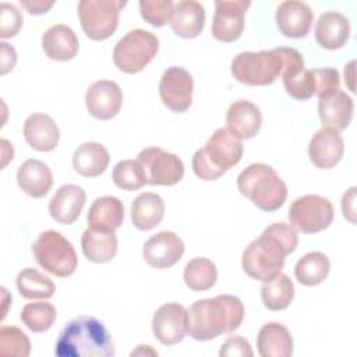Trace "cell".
Returning a JSON list of instances; mask_svg holds the SVG:
<instances>
[{
	"label": "cell",
	"mask_w": 357,
	"mask_h": 357,
	"mask_svg": "<svg viewBox=\"0 0 357 357\" xmlns=\"http://www.w3.org/2000/svg\"><path fill=\"white\" fill-rule=\"evenodd\" d=\"M297 244L298 236L291 225L273 223L244 250L241 266L250 278L265 282L282 272L284 258L297 248Z\"/></svg>",
	"instance_id": "obj_1"
},
{
	"label": "cell",
	"mask_w": 357,
	"mask_h": 357,
	"mask_svg": "<svg viewBox=\"0 0 357 357\" xmlns=\"http://www.w3.org/2000/svg\"><path fill=\"white\" fill-rule=\"evenodd\" d=\"M187 315L190 336L204 342L236 331L243 322L244 307L238 297L219 294L195 301Z\"/></svg>",
	"instance_id": "obj_2"
},
{
	"label": "cell",
	"mask_w": 357,
	"mask_h": 357,
	"mask_svg": "<svg viewBox=\"0 0 357 357\" xmlns=\"http://www.w3.org/2000/svg\"><path fill=\"white\" fill-rule=\"evenodd\" d=\"M57 357H113L114 344L105 325L91 315L68 321L59 333Z\"/></svg>",
	"instance_id": "obj_3"
},
{
	"label": "cell",
	"mask_w": 357,
	"mask_h": 357,
	"mask_svg": "<svg viewBox=\"0 0 357 357\" xmlns=\"http://www.w3.org/2000/svg\"><path fill=\"white\" fill-rule=\"evenodd\" d=\"M243 156V142L227 128H218L204 148L191 160L192 170L201 180H216L236 166Z\"/></svg>",
	"instance_id": "obj_4"
},
{
	"label": "cell",
	"mask_w": 357,
	"mask_h": 357,
	"mask_svg": "<svg viewBox=\"0 0 357 357\" xmlns=\"http://www.w3.org/2000/svg\"><path fill=\"white\" fill-rule=\"evenodd\" d=\"M238 191L265 212L278 211L286 201L287 187L273 167L265 163L247 166L237 177Z\"/></svg>",
	"instance_id": "obj_5"
},
{
	"label": "cell",
	"mask_w": 357,
	"mask_h": 357,
	"mask_svg": "<svg viewBox=\"0 0 357 357\" xmlns=\"http://www.w3.org/2000/svg\"><path fill=\"white\" fill-rule=\"evenodd\" d=\"M284 68L279 47L259 52H241L231 60L233 77L250 86H265L276 81Z\"/></svg>",
	"instance_id": "obj_6"
},
{
	"label": "cell",
	"mask_w": 357,
	"mask_h": 357,
	"mask_svg": "<svg viewBox=\"0 0 357 357\" xmlns=\"http://www.w3.org/2000/svg\"><path fill=\"white\" fill-rule=\"evenodd\" d=\"M32 252L45 271L59 278L70 276L78 265L73 244L56 230L42 231L32 244Z\"/></svg>",
	"instance_id": "obj_7"
},
{
	"label": "cell",
	"mask_w": 357,
	"mask_h": 357,
	"mask_svg": "<svg viewBox=\"0 0 357 357\" xmlns=\"http://www.w3.org/2000/svg\"><path fill=\"white\" fill-rule=\"evenodd\" d=\"M159 39L149 31L132 29L114 46L113 63L126 74L142 71L156 56Z\"/></svg>",
	"instance_id": "obj_8"
},
{
	"label": "cell",
	"mask_w": 357,
	"mask_h": 357,
	"mask_svg": "<svg viewBox=\"0 0 357 357\" xmlns=\"http://www.w3.org/2000/svg\"><path fill=\"white\" fill-rule=\"evenodd\" d=\"M127 1L121 0H81L78 17L81 28L92 40L110 38L119 25V15Z\"/></svg>",
	"instance_id": "obj_9"
},
{
	"label": "cell",
	"mask_w": 357,
	"mask_h": 357,
	"mask_svg": "<svg viewBox=\"0 0 357 357\" xmlns=\"http://www.w3.org/2000/svg\"><path fill=\"white\" fill-rule=\"evenodd\" d=\"M287 216L294 229L305 234H314L331 226L335 212L328 198L307 194L293 201Z\"/></svg>",
	"instance_id": "obj_10"
},
{
	"label": "cell",
	"mask_w": 357,
	"mask_h": 357,
	"mask_svg": "<svg viewBox=\"0 0 357 357\" xmlns=\"http://www.w3.org/2000/svg\"><path fill=\"white\" fill-rule=\"evenodd\" d=\"M137 162L142 169L146 184L151 185H174L184 176L183 160L159 146L142 149L137 156Z\"/></svg>",
	"instance_id": "obj_11"
},
{
	"label": "cell",
	"mask_w": 357,
	"mask_h": 357,
	"mask_svg": "<svg viewBox=\"0 0 357 357\" xmlns=\"http://www.w3.org/2000/svg\"><path fill=\"white\" fill-rule=\"evenodd\" d=\"M194 81L183 67H169L159 82V95L163 105L174 113H184L192 103Z\"/></svg>",
	"instance_id": "obj_12"
},
{
	"label": "cell",
	"mask_w": 357,
	"mask_h": 357,
	"mask_svg": "<svg viewBox=\"0 0 357 357\" xmlns=\"http://www.w3.org/2000/svg\"><path fill=\"white\" fill-rule=\"evenodd\" d=\"M250 1L218 0L215 1V15L212 20V35L216 40L230 43L237 40L244 31V18Z\"/></svg>",
	"instance_id": "obj_13"
},
{
	"label": "cell",
	"mask_w": 357,
	"mask_h": 357,
	"mask_svg": "<svg viewBox=\"0 0 357 357\" xmlns=\"http://www.w3.org/2000/svg\"><path fill=\"white\" fill-rule=\"evenodd\" d=\"M152 332L165 346L180 343L188 333L187 310L178 303L160 305L152 318Z\"/></svg>",
	"instance_id": "obj_14"
},
{
	"label": "cell",
	"mask_w": 357,
	"mask_h": 357,
	"mask_svg": "<svg viewBox=\"0 0 357 357\" xmlns=\"http://www.w3.org/2000/svg\"><path fill=\"white\" fill-rule=\"evenodd\" d=\"M184 254L183 240L170 230H162L149 237L142 247L145 262L155 269L172 268Z\"/></svg>",
	"instance_id": "obj_15"
},
{
	"label": "cell",
	"mask_w": 357,
	"mask_h": 357,
	"mask_svg": "<svg viewBox=\"0 0 357 357\" xmlns=\"http://www.w3.org/2000/svg\"><path fill=\"white\" fill-rule=\"evenodd\" d=\"M85 105L95 119L110 120L121 109L123 92L114 81L99 79L86 89Z\"/></svg>",
	"instance_id": "obj_16"
},
{
	"label": "cell",
	"mask_w": 357,
	"mask_h": 357,
	"mask_svg": "<svg viewBox=\"0 0 357 357\" xmlns=\"http://www.w3.org/2000/svg\"><path fill=\"white\" fill-rule=\"evenodd\" d=\"M344 152V142L337 130L322 127L318 130L308 144V156L312 165L326 170L335 167Z\"/></svg>",
	"instance_id": "obj_17"
},
{
	"label": "cell",
	"mask_w": 357,
	"mask_h": 357,
	"mask_svg": "<svg viewBox=\"0 0 357 357\" xmlns=\"http://www.w3.org/2000/svg\"><path fill=\"white\" fill-rule=\"evenodd\" d=\"M275 18L283 36L300 39L308 35L314 14L305 3L290 0L279 4Z\"/></svg>",
	"instance_id": "obj_18"
},
{
	"label": "cell",
	"mask_w": 357,
	"mask_h": 357,
	"mask_svg": "<svg viewBox=\"0 0 357 357\" xmlns=\"http://www.w3.org/2000/svg\"><path fill=\"white\" fill-rule=\"evenodd\" d=\"M86 201L85 191L75 184L61 185L49 202L50 216L61 225L74 223Z\"/></svg>",
	"instance_id": "obj_19"
},
{
	"label": "cell",
	"mask_w": 357,
	"mask_h": 357,
	"mask_svg": "<svg viewBox=\"0 0 357 357\" xmlns=\"http://www.w3.org/2000/svg\"><path fill=\"white\" fill-rule=\"evenodd\" d=\"M227 130L240 139L255 137L262 124V114L257 105L250 100H236L226 113Z\"/></svg>",
	"instance_id": "obj_20"
},
{
	"label": "cell",
	"mask_w": 357,
	"mask_h": 357,
	"mask_svg": "<svg viewBox=\"0 0 357 357\" xmlns=\"http://www.w3.org/2000/svg\"><path fill=\"white\" fill-rule=\"evenodd\" d=\"M353 99L343 91H335L318 102V116L325 127L333 130H344L353 119Z\"/></svg>",
	"instance_id": "obj_21"
},
{
	"label": "cell",
	"mask_w": 357,
	"mask_h": 357,
	"mask_svg": "<svg viewBox=\"0 0 357 357\" xmlns=\"http://www.w3.org/2000/svg\"><path fill=\"white\" fill-rule=\"evenodd\" d=\"M169 24L173 32L185 39L198 36L205 25V10L201 3L183 0L173 4Z\"/></svg>",
	"instance_id": "obj_22"
},
{
	"label": "cell",
	"mask_w": 357,
	"mask_h": 357,
	"mask_svg": "<svg viewBox=\"0 0 357 357\" xmlns=\"http://www.w3.org/2000/svg\"><path fill=\"white\" fill-rule=\"evenodd\" d=\"M24 138L31 148L49 152L59 144L60 131L56 121L49 114L32 113L25 120Z\"/></svg>",
	"instance_id": "obj_23"
},
{
	"label": "cell",
	"mask_w": 357,
	"mask_h": 357,
	"mask_svg": "<svg viewBox=\"0 0 357 357\" xmlns=\"http://www.w3.org/2000/svg\"><path fill=\"white\" fill-rule=\"evenodd\" d=\"M350 36L349 20L337 11H326L319 15L315 24V39L328 50H336L346 45Z\"/></svg>",
	"instance_id": "obj_24"
},
{
	"label": "cell",
	"mask_w": 357,
	"mask_h": 357,
	"mask_svg": "<svg viewBox=\"0 0 357 357\" xmlns=\"http://www.w3.org/2000/svg\"><path fill=\"white\" fill-rule=\"evenodd\" d=\"M42 49L52 60L68 61L77 56L79 42L68 25L56 24L42 35Z\"/></svg>",
	"instance_id": "obj_25"
},
{
	"label": "cell",
	"mask_w": 357,
	"mask_h": 357,
	"mask_svg": "<svg viewBox=\"0 0 357 357\" xmlns=\"http://www.w3.org/2000/svg\"><path fill=\"white\" fill-rule=\"evenodd\" d=\"M124 205L117 197L105 195L96 198L89 206L86 220L93 230L114 233L123 223Z\"/></svg>",
	"instance_id": "obj_26"
},
{
	"label": "cell",
	"mask_w": 357,
	"mask_h": 357,
	"mask_svg": "<svg viewBox=\"0 0 357 357\" xmlns=\"http://www.w3.org/2000/svg\"><path fill=\"white\" fill-rule=\"evenodd\" d=\"M20 188L32 198L45 197L53 184V176L46 163L38 159H26L17 170Z\"/></svg>",
	"instance_id": "obj_27"
},
{
	"label": "cell",
	"mask_w": 357,
	"mask_h": 357,
	"mask_svg": "<svg viewBox=\"0 0 357 357\" xmlns=\"http://www.w3.org/2000/svg\"><path fill=\"white\" fill-rule=\"evenodd\" d=\"M257 350L261 357H290L293 354V337L282 324L268 322L257 335Z\"/></svg>",
	"instance_id": "obj_28"
},
{
	"label": "cell",
	"mask_w": 357,
	"mask_h": 357,
	"mask_svg": "<svg viewBox=\"0 0 357 357\" xmlns=\"http://www.w3.org/2000/svg\"><path fill=\"white\" fill-rule=\"evenodd\" d=\"M165 216V202L155 192H142L131 204V222L138 230H152Z\"/></svg>",
	"instance_id": "obj_29"
},
{
	"label": "cell",
	"mask_w": 357,
	"mask_h": 357,
	"mask_svg": "<svg viewBox=\"0 0 357 357\" xmlns=\"http://www.w3.org/2000/svg\"><path fill=\"white\" fill-rule=\"evenodd\" d=\"M109 160V152L102 144L84 142L73 155V167L84 177H96L106 170Z\"/></svg>",
	"instance_id": "obj_30"
},
{
	"label": "cell",
	"mask_w": 357,
	"mask_h": 357,
	"mask_svg": "<svg viewBox=\"0 0 357 357\" xmlns=\"http://www.w3.org/2000/svg\"><path fill=\"white\" fill-rule=\"evenodd\" d=\"M81 248L84 255L96 264H103L116 257L117 237L114 233L93 230L88 227L81 237Z\"/></svg>",
	"instance_id": "obj_31"
},
{
	"label": "cell",
	"mask_w": 357,
	"mask_h": 357,
	"mask_svg": "<svg viewBox=\"0 0 357 357\" xmlns=\"http://www.w3.org/2000/svg\"><path fill=\"white\" fill-rule=\"evenodd\" d=\"M294 297V284L287 275L279 272L265 280L261 287L264 305L271 311H282L290 305Z\"/></svg>",
	"instance_id": "obj_32"
},
{
	"label": "cell",
	"mask_w": 357,
	"mask_h": 357,
	"mask_svg": "<svg viewBox=\"0 0 357 357\" xmlns=\"http://www.w3.org/2000/svg\"><path fill=\"white\" fill-rule=\"evenodd\" d=\"M331 271L329 258L321 251H312L301 257L296 266V279L304 286H317L322 283Z\"/></svg>",
	"instance_id": "obj_33"
},
{
	"label": "cell",
	"mask_w": 357,
	"mask_h": 357,
	"mask_svg": "<svg viewBox=\"0 0 357 357\" xmlns=\"http://www.w3.org/2000/svg\"><path fill=\"white\" fill-rule=\"evenodd\" d=\"M17 289L24 298L28 300H47L54 294V283L39 271L26 268L17 276Z\"/></svg>",
	"instance_id": "obj_34"
},
{
	"label": "cell",
	"mask_w": 357,
	"mask_h": 357,
	"mask_svg": "<svg viewBox=\"0 0 357 357\" xmlns=\"http://www.w3.org/2000/svg\"><path fill=\"white\" fill-rule=\"evenodd\" d=\"M183 278L190 290L206 291L216 283L218 269L208 258H194L185 265Z\"/></svg>",
	"instance_id": "obj_35"
},
{
	"label": "cell",
	"mask_w": 357,
	"mask_h": 357,
	"mask_svg": "<svg viewBox=\"0 0 357 357\" xmlns=\"http://www.w3.org/2000/svg\"><path fill=\"white\" fill-rule=\"evenodd\" d=\"M56 308L46 301L28 303L21 310L22 324L35 333H42L50 329L56 321Z\"/></svg>",
	"instance_id": "obj_36"
},
{
	"label": "cell",
	"mask_w": 357,
	"mask_h": 357,
	"mask_svg": "<svg viewBox=\"0 0 357 357\" xmlns=\"http://www.w3.org/2000/svg\"><path fill=\"white\" fill-rule=\"evenodd\" d=\"M112 178L119 188L126 191H135L146 184L145 176L137 159H126L116 163Z\"/></svg>",
	"instance_id": "obj_37"
},
{
	"label": "cell",
	"mask_w": 357,
	"mask_h": 357,
	"mask_svg": "<svg viewBox=\"0 0 357 357\" xmlns=\"http://www.w3.org/2000/svg\"><path fill=\"white\" fill-rule=\"evenodd\" d=\"M31 353L28 336L17 326L0 328V356L26 357Z\"/></svg>",
	"instance_id": "obj_38"
},
{
	"label": "cell",
	"mask_w": 357,
	"mask_h": 357,
	"mask_svg": "<svg viewBox=\"0 0 357 357\" xmlns=\"http://www.w3.org/2000/svg\"><path fill=\"white\" fill-rule=\"evenodd\" d=\"M173 4L174 3L172 0H141L139 1L141 17L149 25L160 28L169 22Z\"/></svg>",
	"instance_id": "obj_39"
},
{
	"label": "cell",
	"mask_w": 357,
	"mask_h": 357,
	"mask_svg": "<svg viewBox=\"0 0 357 357\" xmlns=\"http://www.w3.org/2000/svg\"><path fill=\"white\" fill-rule=\"evenodd\" d=\"M22 26V15L14 4H0V36L3 39L15 36Z\"/></svg>",
	"instance_id": "obj_40"
},
{
	"label": "cell",
	"mask_w": 357,
	"mask_h": 357,
	"mask_svg": "<svg viewBox=\"0 0 357 357\" xmlns=\"http://www.w3.org/2000/svg\"><path fill=\"white\" fill-rule=\"evenodd\" d=\"M312 73L315 78V95L318 99L339 91L340 77L336 68H314Z\"/></svg>",
	"instance_id": "obj_41"
},
{
	"label": "cell",
	"mask_w": 357,
	"mask_h": 357,
	"mask_svg": "<svg viewBox=\"0 0 357 357\" xmlns=\"http://www.w3.org/2000/svg\"><path fill=\"white\" fill-rule=\"evenodd\" d=\"M220 357H233V356H240V357H252V349L248 343V340L243 336H231L229 337L220 347L219 350Z\"/></svg>",
	"instance_id": "obj_42"
},
{
	"label": "cell",
	"mask_w": 357,
	"mask_h": 357,
	"mask_svg": "<svg viewBox=\"0 0 357 357\" xmlns=\"http://www.w3.org/2000/svg\"><path fill=\"white\" fill-rule=\"evenodd\" d=\"M0 63H1V68H0V74L4 75L7 74L10 70L14 68L15 63H17V53L15 49L13 46H10L6 42H0Z\"/></svg>",
	"instance_id": "obj_43"
},
{
	"label": "cell",
	"mask_w": 357,
	"mask_h": 357,
	"mask_svg": "<svg viewBox=\"0 0 357 357\" xmlns=\"http://www.w3.org/2000/svg\"><path fill=\"white\" fill-rule=\"evenodd\" d=\"M356 187H350L342 197V212L343 216L350 222V223H356Z\"/></svg>",
	"instance_id": "obj_44"
},
{
	"label": "cell",
	"mask_w": 357,
	"mask_h": 357,
	"mask_svg": "<svg viewBox=\"0 0 357 357\" xmlns=\"http://www.w3.org/2000/svg\"><path fill=\"white\" fill-rule=\"evenodd\" d=\"M54 1H45V0H32V1H25L21 0V6L31 14V15H40L47 13L53 7Z\"/></svg>",
	"instance_id": "obj_45"
},
{
	"label": "cell",
	"mask_w": 357,
	"mask_h": 357,
	"mask_svg": "<svg viewBox=\"0 0 357 357\" xmlns=\"http://www.w3.org/2000/svg\"><path fill=\"white\" fill-rule=\"evenodd\" d=\"M1 144V155H3V160H1V169L6 167V165L8 163L10 159H13V155H14V149H13V145L7 141V139H1L0 141Z\"/></svg>",
	"instance_id": "obj_46"
},
{
	"label": "cell",
	"mask_w": 357,
	"mask_h": 357,
	"mask_svg": "<svg viewBox=\"0 0 357 357\" xmlns=\"http://www.w3.org/2000/svg\"><path fill=\"white\" fill-rule=\"evenodd\" d=\"M144 353H145V354H146V353H149V354L158 356V353H156L155 350L149 349V347H148V344H145V346H144V344H141V346H139V347H138L137 350H134V351L131 353V356H137V354H144Z\"/></svg>",
	"instance_id": "obj_47"
}]
</instances>
